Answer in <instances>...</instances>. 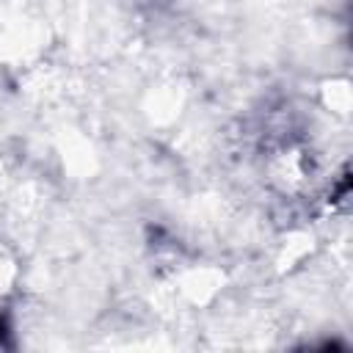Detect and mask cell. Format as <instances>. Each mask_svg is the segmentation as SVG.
Listing matches in <instances>:
<instances>
[{
    "mask_svg": "<svg viewBox=\"0 0 353 353\" xmlns=\"http://www.w3.org/2000/svg\"><path fill=\"white\" fill-rule=\"evenodd\" d=\"M8 336H11V325H8V320L0 314V347H8Z\"/></svg>",
    "mask_w": 353,
    "mask_h": 353,
    "instance_id": "obj_1",
    "label": "cell"
}]
</instances>
